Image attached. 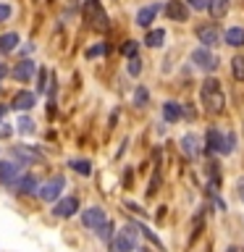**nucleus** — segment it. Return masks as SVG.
<instances>
[{
    "label": "nucleus",
    "mask_w": 244,
    "mask_h": 252,
    "mask_svg": "<svg viewBox=\"0 0 244 252\" xmlns=\"http://www.w3.org/2000/svg\"><path fill=\"white\" fill-rule=\"evenodd\" d=\"M19 131H21V134H31V131H34V121L21 118V121H19Z\"/></svg>",
    "instance_id": "28"
},
{
    "label": "nucleus",
    "mask_w": 244,
    "mask_h": 252,
    "mask_svg": "<svg viewBox=\"0 0 244 252\" xmlns=\"http://www.w3.org/2000/svg\"><path fill=\"white\" fill-rule=\"evenodd\" d=\"M66 187V181H63V176H55L50 181H45L42 187H39V197H42L45 202H53V200H58V194H61V189Z\"/></svg>",
    "instance_id": "5"
},
{
    "label": "nucleus",
    "mask_w": 244,
    "mask_h": 252,
    "mask_svg": "<svg viewBox=\"0 0 244 252\" xmlns=\"http://www.w3.org/2000/svg\"><path fill=\"white\" fill-rule=\"evenodd\" d=\"M205 142H208V153H223L226 155V137L218 129H210Z\"/></svg>",
    "instance_id": "10"
},
{
    "label": "nucleus",
    "mask_w": 244,
    "mask_h": 252,
    "mask_svg": "<svg viewBox=\"0 0 244 252\" xmlns=\"http://www.w3.org/2000/svg\"><path fill=\"white\" fill-rule=\"evenodd\" d=\"M37 79H39V84H37V90H39V92H45V79H47V71L42 68V71H39V76H37Z\"/></svg>",
    "instance_id": "34"
},
{
    "label": "nucleus",
    "mask_w": 244,
    "mask_h": 252,
    "mask_svg": "<svg viewBox=\"0 0 244 252\" xmlns=\"http://www.w3.org/2000/svg\"><path fill=\"white\" fill-rule=\"evenodd\" d=\"M239 194H242V200H244V179L239 181Z\"/></svg>",
    "instance_id": "36"
},
{
    "label": "nucleus",
    "mask_w": 244,
    "mask_h": 252,
    "mask_svg": "<svg viewBox=\"0 0 244 252\" xmlns=\"http://www.w3.org/2000/svg\"><path fill=\"white\" fill-rule=\"evenodd\" d=\"M139 71H142V61L134 55V58L129 61V74H131V76H139Z\"/></svg>",
    "instance_id": "29"
},
{
    "label": "nucleus",
    "mask_w": 244,
    "mask_h": 252,
    "mask_svg": "<svg viewBox=\"0 0 244 252\" xmlns=\"http://www.w3.org/2000/svg\"><path fill=\"white\" fill-rule=\"evenodd\" d=\"M163 39H165V32L163 29H152V32H147L145 42H147V47H160Z\"/></svg>",
    "instance_id": "22"
},
{
    "label": "nucleus",
    "mask_w": 244,
    "mask_h": 252,
    "mask_svg": "<svg viewBox=\"0 0 244 252\" xmlns=\"http://www.w3.org/2000/svg\"><path fill=\"white\" fill-rule=\"evenodd\" d=\"M97 236H100L102 242H110V239H113V223H110V220H105V223L97 228Z\"/></svg>",
    "instance_id": "26"
},
{
    "label": "nucleus",
    "mask_w": 244,
    "mask_h": 252,
    "mask_svg": "<svg viewBox=\"0 0 244 252\" xmlns=\"http://www.w3.org/2000/svg\"><path fill=\"white\" fill-rule=\"evenodd\" d=\"M181 150H184L189 158H197L200 150H197V137H194V134H186V137L181 139Z\"/></svg>",
    "instance_id": "21"
},
{
    "label": "nucleus",
    "mask_w": 244,
    "mask_h": 252,
    "mask_svg": "<svg viewBox=\"0 0 244 252\" xmlns=\"http://www.w3.org/2000/svg\"><path fill=\"white\" fill-rule=\"evenodd\" d=\"M121 50H123V55H129V58H134V55H137V42H134V39H129V42H126V45L121 47Z\"/></svg>",
    "instance_id": "30"
},
{
    "label": "nucleus",
    "mask_w": 244,
    "mask_h": 252,
    "mask_svg": "<svg viewBox=\"0 0 244 252\" xmlns=\"http://www.w3.org/2000/svg\"><path fill=\"white\" fill-rule=\"evenodd\" d=\"M234 147H236V137H234V134H228V137H226V155L234 153Z\"/></svg>",
    "instance_id": "32"
},
{
    "label": "nucleus",
    "mask_w": 244,
    "mask_h": 252,
    "mask_svg": "<svg viewBox=\"0 0 244 252\" xmlns=\"http://www.w3.org/2000/svg\"><path fill=\"white\" fill-rule=\"evenodd\" d=\"M147 100H150V92H147V87H137V92H134V105L145 108V105H147Z\"/></svg>",
    "instance_id": "25"
},
{
    "label": "nucleus",
    "mask_w": 244,
    "mask_h": 252,
    "mask_svg": "<svg viewBox=\"0 0 244 252\" xmlns=\"http://www.w3.org/2000/svg\"><path fill=\"white\" fill-rule=\"evenodd\" d=\"M165 16H168V21H186L189 8H186L184 0H168V3H165Z\"/></svg>",
    "instance_id": "7"
},
{
    "label": "nucleus",
    "mask_w": 244,
    "mask_h": 252,
    "mask_svg": "<svg viewBox=\"0 0 244 252\" xmlns=\"http://www.w3.org/2000/svg\"><path fill=\"white\" fill-rule=\"evenodd\" d=\"M19 45V34L16 32H8V34H0V53H11Z\"/></svg>",
    "instance_id": "17"
},
{
    "label": "nucleus",
    "mask_w": 244,
    "mask_h": 252,
    "mask_svg": "<svg viewBox=\"0 0 244 252\" xmlns=\"http://www.w3.org/2000/svg\"><path fill=\"white\" fill-rule=\"evenodd\" d=\"M13 187H16V192L29 194V192H34V189H37V179H34V176H21Z\"/></svg>",
    "instance_id": "18"
},
{
    "label": "nucleus",
    "mask_w": 244,
    "mask_h": 252,
    "mask_svg": "<svg viewBox=\"0 0 244 252\" xmlns=\"http://www.w3.org/2000/svg\"><path fill=\"white\" fill-rule=\"evenodd\" d=\"M189 8H194V11H205V5H208V0H186Z\"/></svg>",
    "instance_id": "31"
},
{
    "label": "nucleus",
    "mask_w": 244,
    "mask_h": 252,
    "mask_svg": "<svg viewBox=\"0 0 244 252\" xmlns=\"http://www.w3.org/2000/svg\"><path fill=\"white\" fill-rule=\"evenodd\" d=\"M13 76L19 79V82H29V79L34 76V63H31V61H21L19 66L13 68Z\"/></svg>",
    "instance_id": "12"
},
{
    "label": "nucleus",
    "mask_w": 244,
    "mask_h": 252,
    "mask_svg": "<svg viewBox=\"0 0 244 252\" xmlns=\"http://www.w3.org/2000/svg\"><path fill=\"white\" fill-rule=\"evenodd\" d=\"M100 53H108V47H105V45H97V47H92L87 55H90V58H94V55H100Z\"/></svg>",
    "instance_id": "35"
},
{
    "label": "nucleus",
    "mask_w": 244,
    "mask_h": 252,
    "mask_svg": "<svg viewBox=\"0 0 244 252\" xmlns=\"http://www.w3.org/2000/svg\"><path fill=\"white\" fill-rule=\"evenodd\" d=\"M205 8L210 11L213 19H220V16H226V11H228V0H208Z\"/></svg>",
    "instance_id": "16"
},
{
    "label": "nucleus",
    "mask_w": 244,
    "mask_h": 252,
    "mask_svg": "<svg viewBox=\"0 0 244 252\" xmlns=\"http://www.w3.org/2000/svg\"><path fill=\"white\" fill-rule=\"evenodd\" d=\"M13 108L16 110H31V108H34V94H31V92H19L13 97Z\"/></svg>",
    "instance_id": "13"
},
{
    "label": "nucleus",
    "mask_w": 244,
    "mask_h": 252,
    "mask_svg": "<svg viewBox=\"0 0 244 252\" xmlns=\"http://www.w3.org/2000/svg\"><path fill=\"white\" fill-rule=\"evenodd\" d=\"M197 39L205 45V47H213L220 42V32L215 27H210V24H205V27H197Z\"/></svg>",
    "instance_id": "9"
},
{
    "label": "nucleus",
    "mask_w": 244,
    "mask_h": 252,
    "mask_svg": "<svg viewBox=\"0 0 244 252\" xmlns=\"http://www.w3.org/2000/svg\"><path fill=\"white\" fill-rule=\"evenodd\" d=\"M68 165H71L76 173H84V176H90V173H92V163H90V160H71Z\"/></svg>",
    "instance_id": "24"
},
{
    "label": "nucleus",
    "mask_w": 244,
    "mask_h": 252,
    "mask_svg": "<svg viewBox=\"0 0 244 252\" xmlns=\"http://www.w3.org/2000/svg\"><path fill=\"white\" fill-rule=\"evenodd\" d=\"M8 16H11V5H5V3H0V21H5Z\"/></svg>",
    "instance_id": "33"
},
{
    "label": "nucleus",
    "mask_w": 244,
    "mask_h": 252,
    "mask_svg": "<svg viewBox=\"0 0 244 252\" xmlns=\"http://www.w3.org/2000/svg\"><path fill=\"white\" fill-rule=\"evenodd\" d=\"M226 42L234 45V47H242L244 45V29L242 27H231L226 32Z\"/></svg>",
    "instance_id": "20"
},
{
    "label": "nucleus",
    "mask_w": 244,
    "mask_h": 252,
    "mask_svg": "<svg viewBox=\"0 0 244 252\" xmlns=\"http://www.w3.org/2000/svg\"><path fill=\"white\" fill-rule=\"evenodd\" d=\"M76 210H79V200H76V197H63V200H58V202H55V208H53V213L58 218H71Z\"/></svg>",
    "instance_id": "8"
},
{
    "label": "nucleus",
    "mask_w": 244,
    "mask_h": 252,
    "mask_svg": "<svg viewBox=\"0 0 244 252\" xmlns=\"http://www.w3.org/2000/svg\"><path fill=\"white\" fill-rule=\"evenodd\" d=\"M192 61H194V66H200L205 71H213V68H218V58L210 53V47H197V50L192 53Z\"/></svg>",
    "instance_id": "4"
},
{
    "label": "nucleus",
    "mask_w": 244,
    "mask_h": 252,
    "mask_svg": "<svg viewBox=\"0 0 244 252\" xmlns=\"http://www.w3.org/2000/svg\"><path fill=\"white\" fill-rule=\"evenodd\" d=\"M16 173H19V168H16L13 163H8V160H0V181H5V184H11V181L16 179Z\"/></svg>",
    "instance_id": "19"
},
{
    "label": "nucleus",
    "mask_w": 244,
    "mask_h": 252,
    "mask_svg": "<svg viewBox=\"0 0 244 252\" xmlns=\"http://www.w3.org/2000/svg\"><path fill=\"white\" fill-rule=\"evenodd\" d=\"M202 105L213 116H218V113L226 110V94H223V90H220L218 79H205L202 82Z\"/></svg>",
    "instance_id": "1"
},
{
    "label": "nucleus",
    "mask_w": 244,
    "mask_h": 252,
    "mask_svg": "<svg viewBox=\"0 0 244 252\" xmlns=\"http://www.w3.org/2000/svg\"><path fill=\"white\" fill-rule=\"evenodd\" d=\"M157 11H160V5L157 3H150V5H145V8H139V13H137V24L139 27H150V24L155 21V16H157Z\"/></svg>",
    "instance_id": "11"
},
{
    "label": "nucleus",
    "mask_w": 244,
    "mask_h": 252,
    "mask_svg": "<svg viewBox=\"0 0 244 252\" xmlns=\"http://www.w3.org/2000/svg\"><path fill=\"white\" fill-rule=\"evenodd\" d=\"M3 116H5V108H0V121H3Z\"/></svg>",
    "instance_id": "37"
},
{
    "label": "nucleus",
    "mask_w": 244,
    "mask_h": 252,
    "mask_svg": "<svg viewBox=\"0 0 244 252\" xmlns=\"http://www.w3.org/2000/svg\"><path fill=\"white\" fill-rule=\"evenodd\" d=\"M231 74H234V79H239V82H244V58H242V55L231 61Z\"/></svg>",
    "instance_id": "23"
},
{
    "label": "nucleus",
    "mask_w": 244,
    "mask_h": 252,
    "mask_svg": "<svg viewBox=\"0 0 244 252\" xmlns=\"http://www.w3.org/2000/svg\"><path fill=\"white\" fill-rule=\"evenodd\" d=\"M105 220H108L105 210L97 208V205H94V208H87V210L82 213V223H84L87 228H100L102 223H105Z\"/></svg>",
    "instance_id": "6"
},
{
    "label": "nucleus",
    "mask_w": 244,
    "mask_h": 252,
    "mask_svg": "<svg viewBox=\"0 0 244 252\" xmlns=\"http://www.w3.org/2000/svg\"><path fill=\"white\" fill-rule=\"evenodd\" d=\"M134 247H137V226L126 223L118 236L110 239V252H134Z\"/></svg>",
    "instance_id": "3"
},
{
    "label": "nucleus",
    "mask_w": 244,
    "mask_h": 252,
    "mask_svg": "<svg viewBox=\"0 0 244 252\" xmlns=\"http://www.w3.org/2000/svg\"><path fill=\"white\" fill-rule=\"evenodd\" d=\"M181 113H184V110H181V105H179V102H173V100H168L163 105V118H165V121H179Z\"/></svg>",
    "instance_id": "15"
},
{
    "label": "nucleus",
    "mask_w": 244,
    "mask_h": 252,
    "mask_svg": "<svg viewBox=\"0 0 244 252\" xmlns=\"http://www.w3.org/2000/svg\"><path fill=\"white\" fill-rule=\"evenodd\" d=\"M82 13H84V21L92 29H97V32L108 29V16H105V8L100 5V0H84Z\"/></svg>",
    "instance_id": "2"
},
{
    "label": "nucleus",
    "mask_w": 244,
    "mask_h": 252,
    "mask_svg": "<svg viewBox=\"0 0 244 252\" xmlns=\"http://www.w3.org/2000/svg\"><path fill=\"white\" fill-rule=\"evenodd\" d=\"M13 155L19 158L21 163H37L39 160V153H34L31 147H27V145H21V147H13Z\"/></svg>",
    "instance_id": "14"
},
{
    "label": "nucleus",
    "mask_w": 244,
    "mask_h": 252,
    "mask_svg": "<svg viewBox=\"0 0 244 252\" xmlns=\"http://www.w3.org/2000/svg\"><path fill=\"white\" fill-rule=\"evenodd\" d=\"M137 228H139V231H142V234L147 236L150 242L155 244V247H163V242H160V239H157V236H155V231H152V228H147V226H137Z\"/></svg>",
    "instance_id": "27"
}]
</instances>
